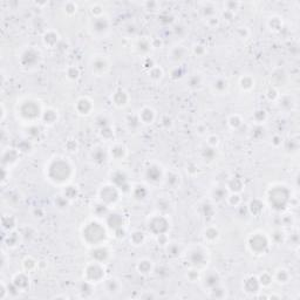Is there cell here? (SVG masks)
I'll use <instances>...</instances> for the list:
<instances>
[{"instance_id":"7a4b0ae2","label":"cell","mask_w":300,"mask_h":300,"mask_svg":"<svg viewBox=\"0 0 300 300\" xmlns=\"http://www.w3.org/2000/svg\"><path fill=\"white\" fill-rule=\"evenodd\" d=\"M226 83V81L224 80H218L217 82H215V88L218 90V92H222V90H224L227 86H222V84H225Z\"/></svg>"},{"instance_id":"6da1fadb","label":"cell","mask_w":300,"mask_h":300,"mask_svg":"<svg viewBox=\"0 0 300 300\" xmlns=\"http://www.w3.org/2000/svg\"><path fill=\"white\" fill-rule=\"evenodd\" d=\"M277 276H278V280H282L281 282H286L288 279V273L286 270H279L277 272Z\"/></svg>"}]
</instances>
